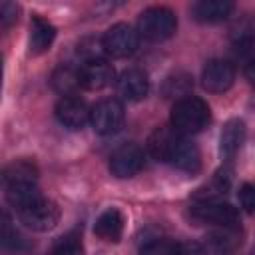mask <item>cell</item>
Returning a JSON list of instances; mask_svg holds the SVG:
<instances>
[{"instance_id":"31","label":"cell","mask_w":255,"mask_h":255,"mask_svg":"<svg viewBox=\"0 0 255 255\" xmlns=\"http://www.w3.org/2000/svg\"><path fill=\"white\" fill-rule=\"evenodd\" d=\"M251 255H255V247H253V253H251Z\"/></svg>"},{"instance_id":"11","label":"cell","mask_w":255,"mask_h":255,"mask_svg":"<svg viewBox=\"0 0 255 255\" xmlns=\"http://www.w3.org/2000/svg\"><path fill=\"white\" fill-rule=\"evenodd\" d=\"M112 80H114V68L104 58L88 60L80 68V82H82V88L86 90H92V92L104 90L106 86L112 84Z\"/></svg>"},{"instance_id":"12","label":"cell","mask_w":255,"mask_h":255,"mask_svg":"<svg viewBox=\"0 0 255 255\" xmlns=\"http://www.w3.org/2000/svg\"><path fill=\"white\" fill-rule=\"evenodd\" d=\"M56 118L62 126L70 129H82L90 122V110L84 100L76 96H68L56 104Z\"/></svg>"},{"instance_id":"9","label":"cell","mask_w":255,"mask_h":255,"mask_svg":"<svg viewBox=\"0 0 255 255\" xmlns=\"http://www.w3.org/2000/svg\"><path fill=\"white\" fill-rule=\"evenodd\" d=\"M143 159H145V153L137 143H124L112 153L110 171L120 179L133 177L143 167Z\"/></svg>"},{"instance_id":"2","label":"cell","mask_w":255,"mask_h":255,"mask_svg":"<svg viewBox=\"0 0 255 255\" xmlns=\"http://www.w3.org/2000/svg\"><path fill=\"white\" fill-rule=\"evenodd\" d=\"M209 120H211L209 106L197 96H185L181 100H175L169 116L171 128L181 135H191L201 131L203 128H207Z\"/></svg>"},{"instance_id":"24","label":"cell","mask_w":255,"mask_h":255,"mask_svg":"<svg viewBox=\"0 0 255 255\" xmlns=\"http://www.w3.org/2000/svg\"><path fill=\"white\" fill-rule=\"evenodd\" d=\"M229 181H231V177H229V171H227V169L217 171V173L211 177V181H209V183H205V187L197 189V191H199V193H197V201L217 199L221 193H225V191H227Z\"/></svg>"},{"instance_id":"8","label":"cell","mask_w":255,"mask_h":255,"mask_svg":"<svg viewBox=\"0 0 255 255\" xmlns=\"http://www.w3.org/2000/svg\"><path fill=\"white\" fill-rule=\"evenodd\" d=\"M233 82H235V68L229 60L215 58L203 66L201 86L209 94H223L233 86Z\"/></svg>"},{"instance_id":"29","label":"cell","mask_w":255,"mask_h":255,"mask_svg":"<svg viewBox=\"0 0 255 255\" xmlns=\"http://www.w3.org/2000/svg\"><path fill=\"white\" fill-rule=\"evenodd\" d=\"M177 255H205V247L195 243V241H187V243H179V251Z\"/></svg>"},{"instance_id":"20","label":"cell","mask_w":255,"mask_h":255,"mask_svg":"<svg viewBox=\"0 0 255 255\" xmlns=\"http://www.w3.org/2000/svg\"><path fill=\"white\" fill-rule=\"evenodd\" d=\"M36 177H38V167L30 159H16V161L8 163L2 171L4 187L10 185V183H24V181L36 183Z\"/></svg>"},{"instance_id":"21","label":"cell","mask_w":255,"mask_h":255,"mask_svg":"<svg viewBox=\"0 0 255 255\" xmlns=\"http://www.w3.org/2000/svg\"><path fill=\"white\" fill-rule=\"evenodd\" d=\"M0 239H2V245H4L6 249H12V251H26V249H30V241L12 225L8 213H2Z\"/></svg>"},{"instance_id":"13","label":"cell","mask_w":255,"mask_h":255,"mask_svg":"<svg viewBox=\"0 0 255 255\" xmlns=\"http://www.w3.org/2000/svg\"><path fill=\"white\" fill-rule=\"evenodd\" d=\"M245 122L239 118H233L225 122L221 133H219V153L223 159H233L239 147L245 141Z\"/></svg>"},{"instance_id":"16","label":"cell","mask_w":255,"mask_h":255,"mask_svg":"<svg viewBox=\"0 0 255 255\" xmlns=\"http://www.w3.org/2000/svg\"><path fill=\"white\" fill-rule=\"evenodd\" d=\"M54 38H56V28L48 20H44L40 16H32V20H30V42H28L30 54L32 56L44 54L52 46Z\"/></svg>"},{"instance_id":"3","label":"cell","mask_w":255,"mask_h":255,"mask_svg":"<svg viewBox=\"0 0 255 255\" xmlns=\"http://www.w3.org/2000/svg\"><path fill=\"white\" fill-rule=\"evenodd\" d=\"M177 30V16L167 6H151L137 18V34L151 42H163Z\"/></svg>"},{"instance_id":"6","label":"cell","mask_w":255,"mask_h":255,"mask_svg":"<svg viewBox=\"0 0 255 255\" xmlns=\"http://www.w3.org/2000/svg\"><path fill=\"white\" fill-rule=\"evenodd\" d=\"M124 118H126L124 104L116 98L102 100L90 110V124L94 131L100 135L116 133L124 126Z\"/></svg>"},{"instance_id":"27","label":"cell","mask_w":255,"mask_h":255,"mask_svg":"<svg viewBox=\"0 0 255 255\" xmlns=\"http://www.w3.org/2000/svg\"><path fill=\"white\" fill-rule=\"evenodd\" d=\"M239 203L247 213L255 215V183H243L239 187Z\"/></svg>"},{"instance_id":"18","label":"cell","mask_w":255,"mask_h":255,"mask_svg":"<svg viewBox=\"0 0 255 255\" xmlns=\"http://www.w3.org/2000/svg\"><path fill=\"white\" fill-rule=\"evenodd\" d=\"M243 231L239 225L235 227H217L207 235V245L217 253H229L235 251L241 245Z\"/></svg>"},{"instance_id":"26","label":"cell","mask_w":255,"mask_h":255,"mask_svg":"<svg viewBox=\"0 0 255 255\" xmlns=\"http://www.w3.org/2000/svg\"><path fill=\"white\" fill-rule=\"evenodd\" d=\"M177 251L179 241H173L169 237H155L139 249V255H177Z\"/></svg>"},{"instance_id":"23","label":"cell","mask_w":255,"mask_h":255,"mask_svg":"<svg viewBox=\"0 0 255 255\" xmlns=\"http://www.w3.org/2000/svg\"><path fill=\"white\" fill-rule=\"evenodd\" d=\"M48 255H84V243L78 231H68L58 237Z\"/></svg>"},{"instance_id":"17","label":"cell","mask_w":255,"mask_h":255,"mask_svg":"<svg viewBox=\"0 0 255 255\" xmlns=\"http://www.w3.org/2000/svg\"><path fill=\"white\" fill-rule=\"evenodd\" d=\"M6 189V201L20 213L22 209L38 203L44 195L40 193L38 185L32 181H24V183H10L4 187Z\"/></svg>"},{"instance_id":"5","label":"cell","mask_w":255,"mask_h":255,"mask_svg":"<svg viewBox=\"0 0 255 255\" xmlns=\"http://www.w3.org/2000/svg\"><path fill=\"white\" fill-rule=\"evenodd\" d=\"M191 217L201 223H211L215 227H235L239 225V211L227 201L205 199L191 205Z\"/></svg>"},{"instance_id":"10","label":"cell","mask_w":255,"mask_h":255,"mask_svg":"<svg viewBox=\"0 0 255 255\" xmlns=\"http://www.w3.org/2000/svg\"><path fill=\"white\" fill-rule=\"evenodd\" d=\"M116 88H118V96L122 100L139 102L149 92V80H147V74L143 70L129 68V70H124L120 74V78L116 82Z\"/></svg>"},{"instance_id":"28","label":"cell","mask_w":255,"mask_h":255,"mask_svg":"<svg viewBox=\"0 0 255 255\" xmlns=\"http://www.w3.org/2000/svg\"><path fill=\"white\" fill-rule=\"evenodd\" d=\"M18 18V6L14 2H2L0 4V26L6 30L10 28Z\"/></svg>"},{"instance_id":"1","label":"cell","mask_w":255,"mask_h":255,"mask_svg":"<svg viewBox=\"0 0 255 255\" xmlns=\"http://www.w3.org/2000/svg\"><path fill=\"white\" fill-rule=\"evenodd\" d=\"M147 149L153 155V159L169 163L179 171L197 173L201 167L199 147L187 135H181L179 131H175L171 126L155 128L147 137Z\"/></svg>"},{"instance_id":"30","label":"cell","mask_w":255,"mask_h":255,"mask_svg":"<svg viewBox=\"0 0 255 255\" xmlns=\"http://www.w3.org/2000/svg\"><path fill=\"white\" fill-rule=\"evenodd\" d=\"M245 78H247L249 84L255 88V58H251V60L245 64Z\"/></svg>"},{"instance_id":"15","label":"cell","mask_w":255,"mask_h":255,"mask_svg":"<svg viewBox=\"0 0 255 255\" xmlns=\"http://www.w3.org/2000/svg\"><path fill=\"white\" fill-rule=\"evenodd\" d=\"M235 4L229 0H201L191 6V16L201 24H215L231 16Z\"/></svg>"},{"instance_id":"22","label":"cell","mask_w":255,"mask_h":255,"mask_svg":"<svg viewBox=\"0 0 255 255\" xmlns=\"http://www.w3.org/2000/svg\"><path fill=\"white\" fill-rule=\"evenodd\" d=\"M231 38L237 48H247L255 44V18L251 14L239 18L231 28Z\"/></svg>"},{"instance_id":"19","label":"cell","mask_w":255,"mask_h":255,"mask_svg":"<svg viewBox=\"0 0 255 255\" xmlns=\"http://www.w3.org/2000/svg\"><path fill=\"white\" fill-rule=\"evenodd\" d=\"M50 84L58 94H62V98L76 96L78 88H82L80 70H76L72 66H58L50 76Z\"/></svg>"},{"instance_id":"7","label":"cell","mask_w":255,"mask_h":255,"mask_svg":"<svg viewBox=\"0 0 255 255\" xmlns=\"http://www.w3.org/2000/svg\"><path fill=\"white\" fill-rule=\"evenodd\" d=\"M18 217L24 223V227L42 233V231H50V229H54L58 225V221H60V207L54 201L42 197L38 203L22 209L18 213Z\"/></svg>"},{"instance_id":"14","label":"cell","mask_w":255,"mask_h":255,"mask_svg":"<svg viewBox=\"0 0 255 255\" xmlns=\"http://www.w3.org/2000/svg\"><path fill=\"white\" fill-rule=\"evenodd\" d=\"M124 223H126L124 213L116 207H110L104 213H100V217L96 219L94 233L106 243H118L124 233Z\"/></svg>"},{"instance_id":"25","label":"cell","mask_w":255,"mask_h":255,"mask_svg":"<svg viewBox=\"0 0 255 255\" xmlns=\"http://www.w3.org/2000/svg\"><path fill=\"white\" fill-rule=\"evenodd\" d=\"M189 90H191V78L183 72L175 74V76H169L163 84V96L165 98H185L189 96Z\"/></svg>"},{"instance_id":"4","label":"cell","mask_w":255,"mask_h":255,"mask_svg":"<svg viewBox=\"0 0 255 255\" xmlns=\"http://www.w3.org/2000/svg\"><path fill=\"white\" fill-rule=\"evenodd\" d=\"M104 44V52L112 58L124 60L135 54L137 46H139V34L126 22H118L114 26L108 28V32L102 38Z\"/></svg>"}]
</instances>
